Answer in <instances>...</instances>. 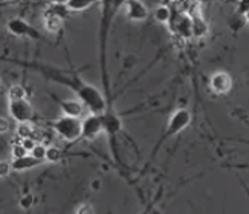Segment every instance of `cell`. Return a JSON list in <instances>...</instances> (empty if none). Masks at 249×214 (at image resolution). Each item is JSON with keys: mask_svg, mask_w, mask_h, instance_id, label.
Segmentation results:
<instances>
[{"mask_svg": "<svg viewBox=\"0 0 249 214\" xmlns=\"http://www.w3.org/2000/svg\"><path fill=\"white\" fill-rule=\"evenodd\" d=\"M8 112L10 117L15 119L18 123L30 122L34 117V108L27 99L8 102Z\"/></svg>", "mask_w": 249, "mask_h": 214, "instance_id": "3957f363", "label": "cell"}, {"mask_svg": "<svg viewBox=\"0 0 249 214\" xmlns=\"http://www.w3.org/2000/svg\"><path fill=\"white\" fill-rule=\"evenodd\" d=\"M33 133H34V127L31 126V123L30 122H23L18 125L17 134H18V137H19L20 139L31 138Z\"/></svg>", "mask_w": 249, "mask_h": 214, "instance_id": "ac0fdd59", "label": "cell"}, {"mask_svg": "<svg viewBox=\"0 0 249 214\" xmlns=\"http://www.w3.org/2000/svg\"><path fill=\"white\" fill-rule=\"evenodd\" d=\"M60 108L65 114L66 117L71 118H79L83 114L85 110V105L81 101H75V99H66V101L59 102Z\"/></svg>", "mask_w": 249, "mask_h": 214, "instance_id": "30bf717a", "label": "cell"}, {"mask_svg": "<svg viewBox=\"0 0 249 214\" xmlns=\"http://www.w3.org/2000/svg\"><path fill=\"white\" fill-rule=\"evenodd\" d=\"M46 153H47V147L43 146L42 143H38L34 147L33 151H31V155H33L34 158H36V160H46Z\"/></svg>", "mask_w": 249, "mask_h": 214, "instance_id": "ffe728a7", "label": "cell"}, {"mask_svg": "<svg viewBox=\"0 0 249 214\" xmlns=\"http://www.w3.org/2000/svg\"><path fill=\"white\" fill-rule=\"evenodd\" d=\"M44 26L46 30L51 34H56L62 30L63 27V19H60L58 16L50 15V14H44Z\"/></svg>", "mask_w": 249, "mask_h": 214, "instance_id": "5bb4252c", "label": "cell"}, {"mask_svg": "<svg viewBox=\"0 0 249 214\" xmlns=\"http://www.w3.org/2000/svg\"><path fill=\"white\" fill-rule=\"evenodd\" d=\"M20 144H22L23 147L26 149V151H27V153H31V151L34 150V147L38 144V142H36V141H34L33 138H26V139H22Z\"/></svg>", "mask_w": 249, "mask_h": 214, "instance_id": "d4e9b609", "label": "cell"}, {"mask_svg": "<svg viewBox=\"0 0 249 214\" xmlns=\"http://www.w3.org/2000/svg\"><path fill=\"white\" fill-rule=\"evenodd\" d=\"M46 14L58 16L60 19H65L66 16L70 14V11L67 8L66 3H53V4H50V7L46 11Z\"/></svg>", "mask_w": 249, "mask_h": 214, "instance_id": "9a60e30c", "label": "cell"}, {"mask_svg": "<svg viewBox=\"0 0 249 214\" xmlns=\"http://www.w3.org/2000/svg\"><path fill=\"white\" fill-rule=\"evenodd\" d=\"M12 170V166L7 160H0V177H7Z\"/></svg>", "mask_w": 249, "mask_h": 214, "instance_id": "cb8c5ba5", "label": "cell"}, {"mask_svg": "<svg viewBox=\"0 0 249 214\" xmlns=\"http://www.w3.org/2000/svg\"><path fill=\"white\" fill-rule=\"evenodd\" d=\"M44 160H36L34 158L33 155L28 154L26 157H22V158H18V160H12V170L14 171H26V170H31L34 167L36 166L42 165Z\"/></svg>", "mask_w": 249, "mask_h": 214, "instance_id": "8fae6325", "label": "cell"}, {"mask_svg": "<svg viewBox=\"0 0 249 214\" xmlns=\"http://www.w3.org/2000/svg\"><path fill=\"white\" fill-rule=\"evenodd\" d=\"M192 34L197 39L205 37L209 34V26L201 15L192 18Z\"/></svg>", "mask_w": 249, "mask_h": 214, "instance_id": "7c38bea8", "label": "cell"}, {"mask_svg": "<svg viewBox=\"0 0 249 214\" xmlns=\"http://www.w3.org/2000/svg\"><path fill=\"white\" fill-rule=\"evenodd\" d=\"M190 122H192V114H190L189 110H186V108H179V110H177L170 117L168 127H166V133L163 134L161 141L169 138V137L177 135L181 131H184L185 128L189 126Z\"/></svg>", "mask_w": 249, "mask_h": 214, "instance_id": "7a4b0ae2", "label": "cell"}, {"mask_svg": "<svg viewBox=\"0 0 249 214\" xmlns=\"http://www.w3.org/2000/svg\"><path fill=\"white\" fill-rule=\"evenodd\" d=\"M101 117H102L103 121V131L107 134L111 141H114V139L117 138V135L122 131V121H121V118L110 107Z\"/></svg>", "mask_w": 249, "mask_h": 214, "instance_id": "52a82bcc", "label": "cell"}, {"mask_svg": "<svg viewBox=\"0 0 249 214\" xmlns=\"http://www.w3.org/2000/svg\"><path fill=\"white\" fill-rule=\"evenodd\" d=\"M19 205L20 208L24 209V210H28L34 205V196L33 194H24L20 201H19Z\"/></svg>", "mask_w": 249, "mask_h": 214, "instance_id": "44dd1931", "label": "cell"}, {"mask_svg": "<svg viewBox=\"0 0 249 214\" xmlns=\"http://www.w3.org/2000/svg\"><path fill=\"white\" fill-rule=\"evenodd\" d=\"M26 155H28V153L20 143L15 144V146L12 147V157H14V160L22 158V157H26Z\"/></svg>", "mask_w": 249, "mask_h": 214, "instance_id": "7402d4cb", "label": "cell"}, {"mask_svg": "<svg viewBox=\"0 0 249 214\" xmlns=\"http://www.w3.org/2000/svg\"><path fill=\"white\" fill-rule=\"evenodd\" d=\"M11 127V123L10 121L4 117H0V134L8 133V130Z\"/></svg>", "mask_w": 249, "mask_h": 214, "instance_id": "484cf974", "label": "cell"}, {"mask_svg": "<svg viewBox=\"0 0 249 214\" xmlns=\"http://www.w3.org/2000/svg\"><path fill=\"white\" fill-rule=\"evenodd\" d=\"M103 131V121L101 115L90 114L82 121V138L92 141Z\"/></svg>", "mask_w": 249, "mask_h": 214, "instance_id": "5b68a950", "label": "cell"}, {"mask_svg": "<svg viewBox=\"0 0 249 214\" xmlns=\"http://www.w3.org/2000/svg\"><path fill=\"white\" fill-rule=\"evenodd\" d=\"M55 133L67 142H74L82 138V121L79 118H71L63 115L51 123Z\"/></svg>", "mask_w": 249, "mask_h": 214, "instance_id": "6da1fadb", "label": "cell"}, {"mask_svg": "<svg viewBox=\"0 0 249 214\" xmlns=\"http://www.w3.org/2000/svg\"><path fill=\"white\" fill-rule=\"evenodd\" d=\"M153 15H154V19L158 21V23H170L172 20V16H173V11L170 7H168L166 4H161L156 7V10L153 12Z\"/></svg>", "mask_w": 249, "mask_h": 214, "instance_id": "4fadbf2b", "label": "cell"}, {"mask_svg": "<svg viewBox=\"0 0 249 214\" xmlns=\"http://www.w3.org/2000/svg\"><path fill=\"white\" fill-rule=\"evenodd\" d=\"M26 96H27V91L20 85L12 86L8 90V99L10 101H23V99H26Z\"/></svg>", "mask_w": 249, "mask_h": 214, "instance_id": "e0dca14e", "label": "cell"}, {"mask_svg": "<svg viewBox=\"0 0 249 214\" xmlns=\"http://www.w3.org/2000/svg\"><path fill=\"white\" fill-rule=\"evenodd\" d=\"M62 160V151H60L56 146H50L47 147V153H46V160L56 163Z\"/></svg>", "mask_w": 249, "mask_h": 214, "instance_id": "d6986e66", "label": "cell"}, {"mask_svg": "<svg viewBox=\"0 0 249 214\" xmlns=\"http://www.w3.org/2000/svg\"><path fill=\"white\" fill-rule=\"evenodd\" d=\"M172 31L176 32L182 39H189L193 36L192 34V18L182 12H176L172 16V20L169 23Z\"/></svg>", "mask_w": 249, "mask_h": 214, "instance_id": "277c9868", "label": "cell"}, {"mask_svg": "<svg viewBox=\"0 0 249 214\" xmlns=\"http://www.w3.org/2000/svg\"><path fill=\"white\" fill-rule=\"evenodd\" d=\"M75 214H95V209L92 208L90 203H82L81 206L76 209Z\"/></svg>", "mask_w": 249, "mask_h": 214, "instance_id": "603a6c76", "label": "cell"}, {"mask_svg": "<svg viewBox=\"0 0 249 214\" xmlns=\"http://www.w3.org/2000/svg\"><path fill=\"white\" fill-rule=\"evenodd\" d=\"M0 89H1V79H0Z\"/></svg>", "mask_w": 249, "mask_h": 214, "instance_id": "f1b7e54d", "label": "cell"}, {"mask_svg": "<svg viewBox=\"0 0 249 214\" xmlns=\"http://www.w3.org/2000/svg\"><path fill=\"white\" fill-rule=\"evenodd\" d=\"M244 18H245V21H247V23L249 24V11L247 12V14H245V15H244Z\"/></svg>", "mask_w": 249, "mask_h": 214, "instance_id": "83f0119b", "label": "cell"}, {"mask_svg": "<svg viewBox=\"0 0 249 214\" xmlns=\"http://www.w3.org/2000/svg\"><path fill=\"white\" fill-rule=\"evenodd\" d=\"M209 85H211V89L213 90V92H216L218 95L227 94V92L231 91L233 86L232 76L228 72L218 71V72H214V74L212 75Z\"/></svg>", "mask_w": 249, "mask_h": 214, "instance_id": "ba28073f", "label": "cell"}, {"mask_svg": "<svg viewBox=\"0 0 249 214\" xmlns=\"http://www.w3.org/2000/svg\"><path fill=\"white\" fill-rule=\"evenodd\" d=\"M124 10H126V16L133 21H143L146 20L149 16L147 7L141 1L131 0V1H124Z\"/></svg>", "mask_w": 249, "mask_h": 214, "instance_id": "9c48e42d", "label": "cell"}, {"mask_svg": "<svg viewBox=\"0 0 249 214\" xmlns=\"http://www.w3.org/2000/svg\"><path fill=\"white\" fill-rule=\"evenodd\" d=\"M94 4L92 1H83V0H71V1H66V5L70 12H82L90 8Z\"/></svg>", "mask_w": 249, "mask_h": 214, "instance_id": "2e32d148", "label": "cell"}, {"mask_svg": "<svg viewBox=\"0 0 249 214\" xmlns=\"http://www.w3.org/2000/svg\"><path fill=\"white\" fill-rule=\"evenodd\" d=\"M249 11V1H240L237 3V14L238 15H245Z\"/></svg>", "mask_w": 249, "mask_h": 214, "instance_id": "4316f807", "label": "cell"}, {"mask_svg": "<svg viewBox=\"0 0 249 214\" xmlns=\"http://www.w3.org/2000/svg\"><path fill=\"white\" fill-rule=\"evenodd\" d=\"M7 30L15 36H28L31 39H40V34L38 32V30H35L28 21L19 19V18H14L11 20H8Z\"/></svg>", "mask_w": 249, "mask_h": 214, "instance_id": "8992f818", "label": "cell"}]
</instances>
